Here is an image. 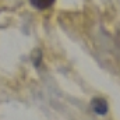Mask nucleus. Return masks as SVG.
Instances as JSON below:
<instances>
[{
  "label": "nucleus",
  "mask_w": 120,
  "mask_h": 120,
  "mask_svg": "<svg viewBox=\"0 0 120 120\" xmlns=\"http://www.w3.org/2000/svg\"><path fill=\"white\" fill-rule=\"evenodd\" d=\"M92 109H94V112L96 115L103 116V115L108 113V102L105 99H102V98H96L92 102Z\"/></svg>",
  "instance_id": "obj_1"
},
{
  "label": "nucleus",
  "mask_w": 120,
  "mask_h": 120,
  "mask_svg": "<svg viewBox=\"0 0 120 120\" xmlns=\"http://www.w3.org/2000/svg\"><path fill=\"white\" fill-rule=\"evenodd\" d=\"M31 4L38 10H46L55 4V0H30Z\"/></svg>",
  "instance_id": "obj_2"
}]
</instances>
